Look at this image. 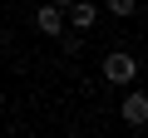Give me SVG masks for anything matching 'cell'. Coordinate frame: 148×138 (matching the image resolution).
I'll return each mask as SVG.
<instances>
[{"label":"cell","mask_w":148,"mask_h":138,"mask_svg":"<svg viewBox=\"0 0 148 138\" xmlns=\"http://www.w3.org/2000/svg\"><path fill=\"white\" fill-rule=\"evenodd\" d=\"M119 118H123L128 128H148V94H143V89H128L123 104H119Z\"/></svg>","instance_id":"7a4b0ae2"},{"label":"cell","mask_w":148,"mask_h":138,"mask_svg":"<svg viewBox=\"0 0 148 138\" xmlns=\"http://www.w3.org/2000/svg\"><path fill=\"white\" fill-rule=\"evenodd\" d=\"M49 5H59V10H64V5H69V0H49Z\"/></svg>","instance_id":"8992f818"},{"label":"cell","mask_w":148,"mask_h":138,"mask_svg":"<svg viewBox=\"0 0 148 138\" xmlns=\"http://www.w3.org/2000/svg\"><path fill=\"white\" fill-rule=\"evenodd\" d=\"M99 69H104V79H109V84H133V79H138V59H133L128 49H109Z\"/></svg>","instance_id":"6da1fadb"},{"label":"cell","mask_w":148,"mask_h":138,"mask_svg":"<svg viewBox=\"0 0 148 138\" xmlns=\"http://www.w3.org/2000/svg\"><path fill=\"white\" fill-rule=\"evenodd\" d=\"M64 15H69V25H74V30H94L99 5H89V0H69V5H64Z\"/></svg>","instance_id":"3957f363"},{"label":"cell","mask_w":148,"mask_h":138,"mask_svg":"<svg viewBox=\"0 0 148 138\" xmlns=\"http://www.w3.org/2000/svg\"><path fill=\"white\" fill-rule=\"evenodd\" d=\"M109 5V15H119V20H128L133 10H138V0H104Z\"/></svg>","instance_id":"5b68a950"},{"label":"cell","mask_w":148,"mask_h":138,"mask_svg":"<svg viewBox=\"0 0 148 138\" xmlns=\"http://www.w3.org/2000/svg\"><path fill=\"white\" fill-rule=\"evenodd\" d=\"M35 30L40 35H64V10L59 5H40L35 10Z\"/></svg>","instance_id":"277c9868"}]
</instances>
